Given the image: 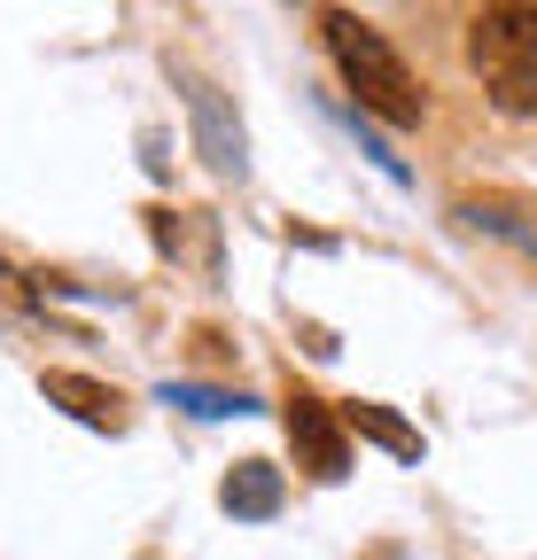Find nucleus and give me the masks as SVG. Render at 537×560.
<instances>
[{
  "instance_id": "f03ea898",
  "label": "nucleus",
  "mask_w": 537,
  "mask_h": 560,
  "mask_svg": "<svg viewBox=\"0 0 537 560\" xmlns=\"http://www.w3.org/2000/svg\"><path fill=\"white\" fill-rule=\"evenodd\" d=\"M467 62H476L483 94L506 117H537V9L529 0H499V9L467 16Z\"/></svg>"
},
{
  "instance_id": "423d86ee",
  "label": "nucleus",
  "mask_w": 537,
  "mask_h": 560,
  "mask_svg": "<svg viewBox=\"0 0 537 560\" xmlns=\"http://www.w3.org/2000/svg\"><path fill=\"white\" fill-rule=\"evenodd\" d=\"M281 499H289V490H281V467H273V459H242V467L219 482V506H226L234 522H273Z\"/></svg>"
},
{
  "instance_id": "1a4fd4ad",
  "label": "nucleus",
  "mask_w": 537,
  "mask_h": 560,
  "mask_svg": "<svg viewBox=\"0 0 537 560\" xmlns=\"http://www.w3.org/2000/svg\"><path fill=\"white\" fill-rule=\"evenodd\" d=\"M459 219H467V226H491V234H506V242H522V249L537 257V226H522L514 210H499V202H459Z\"/></svg>"
},
{
  "instance_id": "39448f33",
  "label": "nucleus",
  "mask_w": 537,
  "mask_h": 560,
  "mask_svg": "<svg viewBox=\"0 0 537 560\" xmlns=\"http://www.w3.org/2000/svg\"><path fill=\"white\" fill-rule=\"evenodd\" d=\"M39 389H47V405H62L71 420H86V429H109V436L125 429V397L94 374H39Z\"/></svg>"
},
{
  "instance_id": "f257e3e1",
  "label": "nucleus",
  "mask_w": 537,
  "mask_h": 560,
  "mask_svg": "<svg viewBox=\"0 0 537 560\" xmlns=\"http://www.w3.org/2000/svg\"><path fill=\"white\" fill-rule=\"evenodd\" d=\"M319 39H327L335 70H343V94L359 102V117H382V125H421V117H429L421 79H413L406 55H397L366 16L327 9V16H319Z\"/></svg>"
},
{
  "instance_id": "20e7f679",
  "label": "nucleus",
  "mask_w": 537,
  "mask_h": 560,
  "mask_svg": "<svg viewBox=\"0 0 537 560\" xmlns=\"http://www.w3.org/2000/svg\"><path fill=\"white\" fill-rule=\"evenodd\" d=\"M289 444H296V467L319 475V482L351 475V436H343V420H335V405H319L312 389L289 397Z\"/></svg>"
},
{
  "instance_id": "0eeeda50",
  "label": "nucleus",
  "mask_w": 537,
  "mask_h": 560,
  "mask_svg": "<svg viewBox=\"0 0 537 560\" xmlns=\"http://www.w3.org/2000/svg\"><path fill=\"white\" fill-rule=\"evenodd\" d=\"M343 436H366V444H382L389 459H421V429H406V420H397L389 405H366V397H351L343 412Z\"/></svg>"
},
{
  "instance_id": "6e6552de",
  "label": "nucleus",
  "mask_w": 537,
  "mask_h": 560,
  "mask_svg": "<svg viewBox=\"0 0 537 560\" xmlns=\"http://www.w3.org/2000/svg\"><path fill=\"white\" fill-rule=\"evenodd\" d=\"M156 397L179 405V412H195V420H234V412L257 405V397H242V389H211V382H164Z\"/></svg>"
},
{
  "instance_id": "7ed1b4c3",
  "label": "nucleus",
  "mask_w": 537,
  "mask_h": 560,
  "mask_svg": "<svg viewBox=\"0 0 537 560\" xmlns=\"http://www.w3.org/2000/svg\"><path fill=\"white\" fill-rule=\"evenodd\" d=\"M179 102H187V117H195V149H203V164H211L219 179H242V172H249V140H242V117L219 102V86L195 79V70H179Z\"/></svg>"
}]
</instances>
